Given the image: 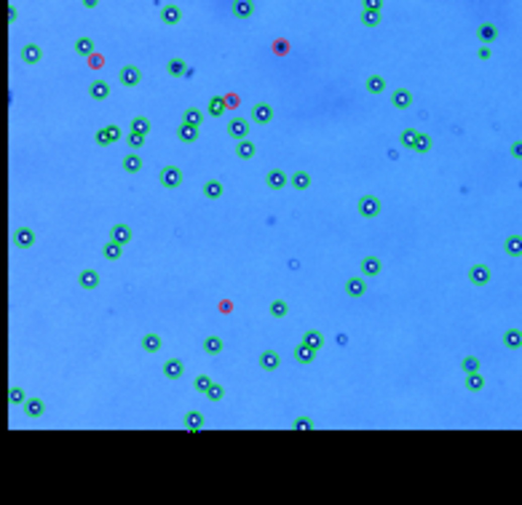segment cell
<instances>
[{
	"label": "cell",
	"mask_w": 522,
	"mask_h": 505,
	"mask_svg": "<svg viewBox=\"0 0 522 505\" xmlns=\"http://www.w3.org/2000/svg\"><path fill=\"white\" fill-rule=\"evenodd\" d=\"M359 214H362L364 219H372L380 214V201L375 198V195H364L362 201H359Z\"/></svg>",
	"instance_id": "cell-1"
},
{
	"label": "cell",
	"mask_w": 522,
	"mask_h": 505,
	"mask_svg": "<svg viewBox=\"0 0 522 505\" xmlns=\"http://www.w3.org/2000/svg\"><path fill=\"white\" fill-rule=\"evenodd\" d=\"M161 185H164V187H179V185H182V171L174 169V166L161 169Z\"/></svg>",
	"instance_id": "cell-2"
},
{
	"label": "cell",
	"mask_w": 522,
	"mask_h": 505,
	"mask_svg": "<svg viewBox=\"0 0 522 505\" xmlns=\"http://www.w3.org/2000/svg\"><path fill=\"white\" fill-rule=\"evenodd\" d=\"M287 182H289V179H287V174L281 169H271L268 174H265V185H268L271 190H284Z\"/></svg>",
	"instance_id": "cell-3"
},
{
	"label": "cell",
	"mask_w": 522,
	"mask_h": 505,
	"mask_svg": "<svg viewBox=\"0 0 522 505\" xmlns=\"http://www.w3.org/2000/svg\"><path fill=\"white\" fill-rule=\"evenodd\" d=\"M469 281H472L474 286L490 284V268H487V265H474V268L469 270Z\"/></svg>",
	"instance_id": "cell-4"
},
{
	"label": "cell",
	"mask_w": 522,
	"mask_h": 505,
	"mask_svg": "<svg viewBox=\"0 0 522 505\" xmlns=\"http://www.w3.org/2000/svg\"><path fill=\"white\" fill-rule=\"evenodd\" d=\"M228 134L233 136V139H246V136H249V123L244 121V118H233V121L228 123Z\"/></svg>",
	"instance_id": "cell-5"
},
{
	"label": "cell",
	"mask_w": 522,
	"mask_h": 505,
	"mask_svg": "<svg viewBox=\"0 0 522 505\" xmlns=\"http://www.w3.org/2000/svg\"><path fill=\"white\" fill-rule=\"evenodd\" d=\"M121 136L123 134H121V128H118V126H105V128H99V131H97V142L99 144H113V142L121 139Z\"/></svg>",
	"instance_id": "cell-6"
},
{
	"label": "cell",
	"mask_w": 522,
	"mask_h": 505,
	"mask_svg": "<svg viewBox=\"0 0 522 505\" xmlns=\"http://www.w3.org/2000/svg\"><path fill=\"white\" fill-rule=\"evenodd\" d=\"M134 238V233H132V227L129 225H115L113 230H110V241L113 243H121V246H126Z\"/></svg>",
	"instance_id": "cell-7"
},
{
	"label": "cell",
	"mask_w": 522,
	"mask_h": 505,
	"mask_svg": "<svg viewBox=\"0 0 522 505\" xmlns=\"http://www.w3.org/2000/svg\"><path fill=\"white\" fill-rule=\"evenodd\" d=\"M14 243L19 246V249H30V246L35 243V233H32L30 227H19L14 233Z\"/></svg>",
	"instance_id": "cell-8"
},
{
	"label": "cell",
	"mask_w": 522,
	"mask_h": 505,
	"mask_svg": "<svg viewBox=\"0 0 522 505\" xmlns=\"http://www.w3.org/2000/svg\"><path fill=\"white\" fill-rule=\"evenodd\" d=\"M279 364H281V356L276 353V350H263V356H260V366L265 372H276L279 369Z\"/></svg>",
	"instance_id": "cell-9"
},
{
	"label": "cell",
	"mask_w": 522,
	"mask_h": 505,
	"mask_svg": "<svg viewBox=\"0 0 522 505\" xmlns=\"http://www.w3.org/2000/svg\"><path fill=\"white\" fill-rule=\"evenodd\" d=\"M391 105L397 110H407L410 105H413V94H410L407 89H397L391 94Z\"/></svg>",
	"instance_id": "cell-10"
},
{
	"label": "cell",
	"mask_w": 522,
	"mask_h": 505,
	"mask_svg": "<svg viewBox=\"0 0 522 505\" xmlns=\"http://www.w3.org/2000/svg\"><path fill=\"white\" fill-rule=\"evenodd\" d=\"M118 78H121V83H123V86H137V83L142 80V72L137 70L134 64H126L123 70H121V75H118Z\"/></svg>",
	"instance_id": "cell-11"
},
{
	"label": "cell",
	"mask_w": 522,
	"mask_h": 505,
	"mask_svg": "<svg viewBox=\"0 0 522 505\" xmlns=\"http://www.w3.org/2000/svg\"><path fill=\"white\" fill-rule=\"evenodd\" d=\"M273 118V107L271 105H254L252 107V121L254 123H271Z\"/></svg>",
	"instance_id": "cell-12"
},
{
	"label": "cell",
	"mask_w": 522,
	"mask_h": 505,
	"mask_svg": "<svg viewBox=\"0 0 522 505\" xmlns=\"http://www.w3.org/2000/svg\"><path fill=\"white\" fill-rule=\"evenodd\" d=\"M161 19H164V24H169V27H174V24H179V19H182V11H179L177 6H164L161 8Z\"/></svg>",
	"instance_id": "cell-13"
},
{
	"label": "cell",
	"mask_w": 522,
	"mask_h": 505,
	"mask_svg": "<svg viewBox=\"0 0 522 505\" xmlns=\"http://www.w3.org/2000/svg\"><path fill=\"white\" fill-rule=\"evenodd\" d=\"M367 292V281L364 278H348V284H346V294L348 297H364Z\"/></svg>",
	"instance_id": "cell-14"
},
{
	"label": "cell",
	"mask_w": 522,
	"mask_h": 505,
	"mask_svg": "<svg viewBox=\"0 0 522 505\" xmlns=\"http://www.w3.org/2000/svg\"><path fill=\"white\" fill-rule=\"evenodd\" d=\"M40 56H43V51H40V46H35V43H27V46L22 48V59L27 64H38Z\"/></svg>",
	"instance_id": "cell-15"
},
{
	"label": "cell",
	"mask_w": 522,
	"mask_h": 505,
	"mask_svg": "<svg viewBox=\"0 0 522 505\" xmlns=\"http://www.w3.org/2000/svg\"><path fill=\"white\" fill-rule=\"evenodd\" d=\"M89 94H91V99H107L110 97V83L105 80H94L89 86Z\"/></svg>",
	"instance_id": "cell-16"
},
{
	"label": "cell",
	"mask_w": 522,
	"mask_h": 505,
	"mask_svg": "<svg viewBox=\"0 0 522 505\" xmlns=\"http://www.w3.org/2000/svg\"><path fill=\"white\" fill-rule=\"evenodd\" d=\"M182 123H187V126H195L199 128L201 123H204V113L199 107H187L185 113H182Z\"/></svg>",
	"instance_id": "cell-17"
},
{
	"label": "cell",
	"mask_w": 522,
	"mask_h": 505,
	"mask_svg": "<svg viewBox=\"0 0 522 505\" xmlns=\"http://www.w3.org/2000/svg\"><path fill=\"white\" fill-rule=\"evenodd\" d=\"M78 284L83 289H97L99 286V273L97 270H83L81 276H78Z\"/></svg>",
	"instance_id": "cell-18"
},
{
	"label": "cell",
	"mask_w": 522,
	"mask_h": 505,
	"mask_svg": "<svg viewBox=\"0 0 522 505\" xmlns=\"http://www.w3.org/2000/svg\"><path fill=\"white\" fill-rule=\"evenodd\" d=\"M164 374H166L169 380H179L185 374V364L182 361H166L164 364Z\"/></svg>",
	"instance_id": "cell-19"
},
{
	"label": "cell",
	"mask_w": 522,
	"mask_h": 505,
	"mask_svg": "<svg viewBox=\"0 0 522 505\" xmlns=\"http://www.w3.org/2000/svg\"><path fill=\"white\" fill-rule=\"evenodd\" d=\"M24 412H27V417H40L46 412V404L40 398H27L24 401Z\"/></svg>",
	"instance_id": "cell-20"
},
{
	"label": "cell",
	"mask_w": 522,
	"mask_h": 505,
	"mask_svg": "<svg viewBox=\"0 0 522 505\" xmlns=\"http://www.w3.org/2000/svg\"><path fill=\"white\" fill-rule=\"evenodd\" d=\"M254 152H257V147H254V142H249V139H241V142H238V147H236V155L241 160L254 158Z\"/></svg>",
	"instance_id": "cell-21"
},
{
	"label": "cell",
	"mask_w": 522,
	"mask_h": 505,
	"mask_svg": "<svg viewBox=\"0 0 522 505\" xmlns=\"http://www.w3.org/2000/svg\"><path fill=\"white\" fill-rule=\"evenodd\" d=\"M177 136H179V139H182V142H187V144H190V142H195V139H199V128H195V126H187V123H182V126H177Z\"/></svg>",
	"instance_id": "cell-22"
},
{
	"label": "cell",
	"mask_w": 522,
	"mask_h": 505,
	"mask_svg": "<svg viewBox=\"0 0 522 505\" xmlns=\"http://www.w3.org/2000/svg\"><path fill=\"white\" fill-rule=\"evenodd\" d=\"M362 273H364V276H378V273H380V260H378V257H372V254L364 257V260H362Z\"/></svg>",
	"instance_id": "cell-23"
},
{
	"label": "cell",
	"mask_w": 522,
	"mask_h": 505,
	"mask_svg": "<svg viewBox=\"0 0 522 505\" xmlns=\"http://www.w3.org/2000/svg\"><path fill=\"white\" fill-rule=\"evenodd\" d=\"M182 425L187 428V431H201V428H204V414L201 412H187Z\"/></svg>",
	"instance_id": "cell-24"
},
{
	"label": "cell",
	"mask_w": 522,
	"mask_h": 505,
	"mask_svg": "<svg viewBox=\"0 0 522 505\" xmlns=\"http://www.w3.org/2000/svg\"><path fill=\"white\" fill-rule=\"evenodd\" d=\"M503 345L511 348V350H519L522 348V331L519 329H509L506 334H503Z\"/></svg>",
	"instance_id": "cell-25"
},
{
	"label": "cell",
	"mask_w": 522,
	"mask_h": 505,
	"mask_svg": "<svg viewBox=\"0 0 522 505\" xmlns=\"http://www.w3.org/2000/svg\"><path fill=\"white\" fill-rule=\"evenodd\" d=\"M313 356H316V350H311L308 345H303V342L295 348V361H300V364H311Z\"/></svg>",
	"instance_id": "cell-26"
},
{
	"label": "cell",
	"mask_w": 522,
	"mask_h": 505,
	"mask_svg": "<svg viewBox=\"0 0 522 505\" xmlns=\"http://www.w3.org/2000/svg\"><path fill=\"white\" fill-rule=\"evenodd\" d=\"M503 249H506L509 257H519L522 254V238L519 235H509L506 243H503Z\"/></svg>",
	"instance_id": "cell-27"
},
{
	"label": "cell",
	"mask_w": 522,
	"mask_h": 505,
	"mask_svg": "<svg viewBox=\"0 0 522 505\" xmlns=\"http://www.w3.org/2000/svg\"><path fill=\"white\" fill-rule=\"evenodd\" d=\"M303 345H308L311 350H319V348L324 345V334H321V331H305Z\"/></svg>",
	"instance_id": "cell-28"
},
{
	"label": "cell",
	"mask_w": 522,
	"mask_h": 505,
	"mask_svg": "<svg viewBox=\"0 0 522 505\" xmlns=\"http://www.w3.org/2000/svg\"><path fill=\"white\" fill-rule=\"evenodd\" d=\"M289 182H292V187H295V190H308V187H311V177H308L305 171H295Z\"/></svg>",
	"instance_id": "cell-29"
},
{
	"label": "cell",
	"mask_w": 522,
	"mask_h": 505,
	"mask_svg": "<svg viewBox=\"0 0 522 505\" xmlns=\"http://www.w3.org/2000/svg\"><path fill=\"white\" fill-rule=\"evenodd\" d=\"M222 193H225V190H222V185L217 182V179H209V182L204 185V195H207V198H212V201H217Z\"/></svg>",
	"instance_id": "cell-30"
},
{
	"label": "cell",
	"mask_w": 522,
	"mask_h": 505,
	"mask_svg": "<svg viewBox=\"0 0 522 505\" xmlns=\"http://www.w3.org/2000/svg\"><path fill=\"white\" fill-rule=\"evenodd\" d=\"M142 350H148V353H158V350H161V337L158 334H145L142 337Z\"/></svg>",
	"instance_id": "cell-31"
},
{
	"label": "cell",
	"mask_w": 522,
	"mask_h": 505,
	"mask_svg": "<svg viewBox=\"0 0 522 505\" xmlns=\"http://www.w3.org/2000/svg\"><path fill=\"white\" fill-rule=\"evenodd\" d=\"M140 169H142V158L134 155V152H129V155L123 158V171H129V174H137Z\"/></svg>",
	"instance_id": "cell-32"
},
{
	"label": "cell",
	"mask_w": 522,
	"mask_h": 505,
	"mask_svg": "<svg viewBox=\"0 0 522 505\" xmlns=\"http://www.w3.org/2000/svg\"><path fill=\"white\" fill-rule=\"evenodd\" d=\"M367 91H370V94H383V91H386V80H383L380 75H370V78H367Z\"/></svg>",
	"instance_id": "cell-33"
},
{
	"label": "cell",
	"mask_w": 522,
	"mask_h": 505,
	"mask_svg": "<svg viewBox=\"0 0 522 505\" xmlns=\"http://www.w3.org/2000/svg\"><path fill=\"white\" fill-rule=\"evenodd\" d=\"M75 54L91 56V54H94V43H91V38H78V40H75Z\"/></svg>",
	"instance_id": "cell-34"
},
{
	"label": "cell",
	"mask_w": 522,
	"mask_h": 505,
	"mask_svg": "<svg viewBox=\"0 0 522 505\" xmlns=\"http://www.w3.org/2000/svg\"><path fill=\"white\" fill-rule=\"evenodd\" d=\"M225 107L228 105H225V99H222V97H212L209 99V115L212 118H220L222 113H225Z\"/></svg>",
	"instance_id": "cell-35"
},
{
	"label": "cell",
	"mask_w": 522,
	"mask_h": 505,
	"mask_svg": "<svg viewBox=\"0 0 522 505\" xmlns=\"http://www.w3.org/2000/svg\"><path fill=\"white\" fill-rule=\"evenodd\" d=\"M466 388L472 390V393L482 390V388H485V380H482V374H479V372H472V374H466Z\"/></svg>",
	"instance_id": "cell-36"
},
{
	"label": "cell",
	"mask_w": 522,
	"mask_h": 505,
	"mask_svg": "<svg viewBox=\"0 0 522 505\" xmlns=\"http://www.w3.org/2000/svg\"><path fill=\"white\" fill-rule=\"evenodd\" d=\"M413 150H415V152H421V155H423V152H429V150H431V136H429V134H418V136H415Z\"/></svg>",
	"instance_id": "cell-37"
},
{
	"label": "cell",
	"mask_w": 522,
	"mask_h": 505,
	"mask_svg": "<svg viewBox=\"0 0 522 505\" xmlns=\"http://www.w3.org/2000/svg\"><path fill=\"white\" fill-rule=\"evenodd\" d=\"M121 243H113V241H107L105 243V249H102V257L105 260H121Z\"/></svg>",
	"instance_id": "cell-38"
},
{
	"label": "cell",
	"mask_w": 522,
	"mask_h": 505,
	"mask_svg": "<svg viewBox=\"0 0 522 505\" xmlns=\"http://www.w3.org/2000/svg\"><path fill=\"white\" fill-rule=\"evenodd\" d=\"M204 350H207L209 356H217L222 350V340L220 337H207V340H204Z\"/></svg>",
	"instance_id": "cell-39"
},
{
	"label": "cell",
	"mask_w": 522,
	"mask_h": 505,
	"mask_svg": "<svg viewBox=\"0 0 522 505\" xmlns=\"http://www.w3.org/2000/svg\"><path fill=\"white\" fill-rule=\"evenodd\" d=\"M287 313H289V305L284 302V299H276V302H271V315H273V318H284Z\"/></svg>",
	"instance_id": "cell-40"
},
{
	"label": "cell",
	"mask_w": 522,
	"mask_h": 505,
	"mask_svg": "<svg viewBox=\"0 0 522 505\" xmlns=\"http://www.w3.org/2000/svg\"><path fill=\"white\" fill-rule=\"evenodd\" d=\"M166 70H169V75H177V78H179V75H187V67H185L182 59H172Z\"/></svg>",
	"instance_id": "cell-41"
},
{
	"label": "cell",
	"mask_w": 522,
	"mask_h": 505,
	"mask_svg": "<svg viewBox=\"0 0 522 505\" xmlns=\"http://www.w3.org/2000/svg\"><path fill=\"white\" fill-rule=\"evenodd\" d=\"M415 136H418V131H415V128H405V131H402V136H399L402 147H410V150H413V144H415Z\"/></svg>",
	"instance_id": "cell-42"
},
{
	"label": "cell",
	"mask_w": 522,
	"mask_h": 505,
	"mask_svg": "<svg viewBox=\"0 0 522 505\" xmlns=\"http://www.w3.org/2000/svg\"><path fill=\"white\" fill-rule=\"evenodd\" d=\"M461 369H464L466 374H472V372H479V358H477V356H466L464 361H461Z\"/></svg>",
	"instance_id": "cell-43"
},
{
	"label": "cell",
	"mask_w": 522,
	"mask_h": 505,
	"mask_svg": "<svg viewBox=\"0 0 522 505\" xmlns=\"http://www.w3.org/2000/svg\"><path fill=\"white\" fill-rule=\"evenodd\" d=\"M252 11H254V6L252 3H233V14L236 16H241V19H246V16H252Z\"/></svg>",
	"instance_id": "cell-44"
},
{
	"label": "cell",
	"mask_w": 522,
	"mask_h": 505,
	"mask_svg": "<svg viewBox=\"0 0 522 505\" xmlns=\"http://www.w3.org/2000/svg\"><path fill=\"white\" fill-rule=\"evenodd\" d=\"M132 131H134V134H142V136H145V134L150 131V121H148V118H134V123H132Z\"/></svg>",
	"instance_id": "cell-45"
},
{
	"label": "cell",
	"mask_w": 522,
	"mask_h": 505,
	"mask_svg": "<svg viewBox=\"0 0 522 505\" xmlns=\"http://www.w3.org/2000/svg\"><path fill=\"white\" fill-rule=\"evenodd\" d=\"M495 35H498V32H495L493 24H482V27H479V40L490 43V40H495Z\"/></svg>",
	"instance_id": "cell-46"
},
{
	"label": "cell",
	"mask_w": 522,
	"mask_h": 505,
	"mask_svg": "<svg viewBox=\"0 0 522 505\" xmlns=\"http://www.w3.org/2000/svg\"><path fill=\"white\" fill-rule=\"evenodd\" d=\"M362 22L367 24V27H378V24H380V14L378 11H364L362 14Z\"/></svg>",
	"instance_id": "cell-47"
},
{
	"label": "cell",
	"mask_w": 522,
	"mask_h": 505,
	"mask_svg": "<svg viewBox=\"0 0 522 505\" xmlns=\"http://www.w3.org/2000/svg\"><path fill=\"white\" fill-rule=\"evenodd\" d=\"M207 396H209V401H220L222 396H225V390H222V385L212 382V385H209V390H207Z\"/></svg>",
	"instance_id": "cell-48"
},
{
	"label": "cell",
	"mask_w": 522,
	"mask_h": 505,
	"mask_svg": "<svg viewBox=\"0 0 522 505\" xmlns=\"http://www.w3.org/2000/svg\"><path fill=\"white\" fill-rule=\"evenodd\" d=\"M209 385H212V380L207 377V374H199V377H195V390H199V393H207Z\"/></svg>",
	"instance_id": "cell-49"
},
{
	"label": "cell",
	"mask_w": 522,
	"mask_h": 505,
	"mask_svg": "<svg viewBox=\"0 0 522 505\" xmlns=\"http://www.w3.org/2000/svg\"><path fill=\"white\" fill-rule=\"evenodd\" d=\"M8 398H11L14 404H24V401H27V398H24V390L22 388H11V390H8Z\"/></svg>",
	"instance_id": "cell-50"
},
{
	"label": "cell",
	"mask_w": 522,
	"mask_h": 505,
	"mask_svg": "<svg viewBox=\"0 0 522 505\" xmlns=\"http://www.w3.org/2000/svg\"><path fill=\"white\" fill-rule=\"evenodd\" d=\"M126 142H129V147H142L145 136H142V134H134V131H132L129 136H126Z\"/></svg>",
	"instance_id": "cell-51"
},
{
	"label": "cell",
	"mask_w": 522,
	"mask_h": 505,
	"mask_svg": "<svg viewBox=\"0 0 522 505\" xmlns=\"http://www.w3.org/2000/svg\"><path fill=\"white\" fill-rule=\"evenodd\" d=\"M292 428H297V431H311V428H313V423L308 420V417H297Z\"/></svg>",
	"instance_id": "cell-52"
},
{
	"label": "cell",
	"mask_w": 522,
	"mask_h": 505,
	"mask_svg": "<svg viewBox=\"0 0 522 505\" xmlns=\"http://www.w3.org/2000/svg\"><path fill=\"white\" fill-rule=\"evenodd\" d=\"M364 11H380V0H367Z\"/></svg>",
	"instance_id": "cell-53"
},
{
	"label": "cell",
	"mask_w": 522,
	"mask_h": 505,
	"mask_svg": "<svg viewBox=\"0 0 522 505\" xmlns=\"http://www.w3.org/2000/svg\"><path fill=\"white\" fill-rule=\"evenodd\" d=\"M511 155H514V158H522V142H514V144H511Z\"/></svg>",
	"instance_id": "cell-54"
},
{
	"label": "cell",
	"mask_w": 522,
	"mask_h": 505,
	"mask_svg": "<svg viewBox=\"0 0 522 505\" xmlns=\"http://www.w3.org/2000/svg\"><path fill=\"white\" fill-rule=\"evenodd\" d=\"M8 22H16V8L8 6Z\"/></svg>",
	"instance_id": "cell-55"
},
{
	"label": "cell",
	"mask_w": 522,
	"mask_h": 505,
	"mask_svg": "<svg viewBox=\"0 0 522 505\" xmlns=\"http://www.w3.org/2000/svg\"><path fill=\"white\" fill-rule=\"evenodd\" d=\"M479 59H490V48H479Z\"/></svg>",
	"instance_id": "cell-56"
}]
</instances>
